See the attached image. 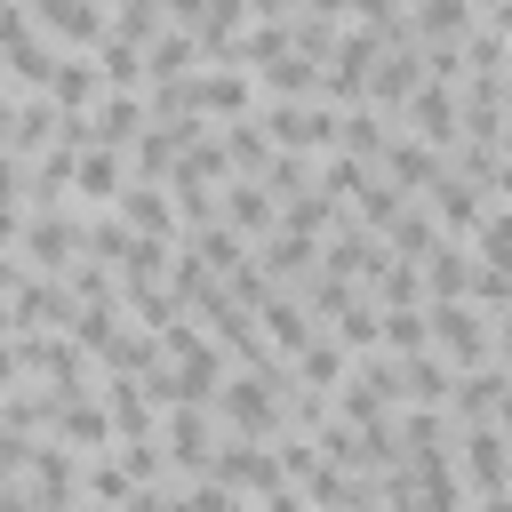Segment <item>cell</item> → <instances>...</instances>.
<instances>
[{"label":"cell","mask_w":512,"mask_h":512,"mask_svg":"<svg viewBox=\"0 0 512 512\" xmlns=\"http://www.w3.org/2000/svg\"><path fill=\"white\" fill-rule=\"evenodd\" d=\"M408 200H416V192H400V184H392V176H384V168H368V184H360V192H352V200H344V208H352V216H360V224H376V232H384V224H392V216H400V208H408Z\"/></svg>","instance_id":"1f68e13d"},{"label":"cell","mask_w":512,"mask_h":512,"mask_svg":"<svg viewBox=\"0 0 512 512\" xmlns=\"http://www.w3.org/2000/svg\"><path fill=\"white\" fill-rule=\"evenodd\" d=\"M88 504H152V488L104 448V456H88Z\"/></svg>","instance_id":"f546056e"},{"label":"cell","mask_w":512,"mask_h":512,"mask_svg":"<svg viewBox=\"0 0 512 512\" xmlns=\"http://www.w3.org/2000/svg\"><path fill=\"white\" fill-rule=\"evenodd\" d=\"M448 384H456V360L448 352H400V400H424V408H448Z\"/></svg>","instance_id":"7402d4cb"},{"label":"cell","mask_w":512,"mask_h":512,"mask_svg":"<svg viewBox=\"0 0 512 512\" xmlns=\"http://www.w3.org/2000/svg\"><path fill=\"white\" fill-rule=\"evenodd\" d=\"M256 96H320V56L288 48V56L256 64Z\"/></svg>","instance_id":"4316f807"},{"label":"cell","mask_w":512,"mask_h":512,"mask_svg":"<svg viewBox=\"0 0 512 512\" xmlns=\"http://www.w3.org/2000/svg\"><path fill=\"white\" fill-rule=\"evenodd\" d=\"M112 208H120V224H128V232H152V240H184V216H176V192H168V184H144V176H128Z\"/></svg>","instance_id":"30bf717a"},{"label":"cell","mask_w":512,"mask_h":512,"mask_svg":"<svg viewBox=\"0 0 512 512\" xmlns=\"http://www.w3.org/2000/svg\"><path fill=\"white\" fill-rule=\"evenodd\" d=\"M424 296H464V280H472V240H456V232H440L424 256Z\"/></svg>","instance_id":"cb8c5ba5"},{"label":"cell","mask_w":512,"mask_h":512,"mask_svg":"<svg viewBox=\"0 0 512 512\" xmlns=\"http://www.w3.org/2000/svg\"><path fill=\"white\" fill-rule=\"evenodd\" d=\"M376 304H424V264L416 256H384V272L368 280Z\"/></svg>","instance_id":"e575fe53"},{"label":"cell","mask_w":512,"mask_h":512,"mask_svg":"<svg viewBox=\"0 0 512 512\" xmlns=\"http://www.w3.org/2000/svg\"><path fill=\"white\" fill-rule=\"evenodd\" d=\"M208 408H216V424H224V432H248V440H272V432L288 424V416H280V392H272L248 360H232V368H224V384H216V400H208Z\"/></svg>","instance_id":"6da1fadb"},{"label":"cell","mask_w":512,"mask_h":512,"mask_svg":"<svg viewBox=\"0 0 512 512\" xmlns=\"http://www.w3.org/2000/svg\"><path fill=\"white\" fill-rule=\"evenodd\" d=\"M104 32H120V40H152L160 32V0H104Z\"/></svg>","instance_id":"74e56055"},{"label":"cell","mask_w":512,"mask_h":512,"mask_svg":"<svg viewBox=\"0 0 512 512\" xmlns=\"http://www.w3.org/2000/svg\"><path fill=\"white\" fill-rule=\"evenodd\" d=\"M312 328H320V320H312V304H304L296 288H272V296L256 304V336H264L272 352H296V344H312Z\"/></svg>","instance_id":"e0dca14e"},{"label":"cell","mask_w":512,"mask_h":512,"mask_svg":"<svg viewBox=\"0 0 512 512\" xmlns=\"http://www.w3.org/2000/svg\"><path fill=\"white\" fill-rule=\"evenodd\" d=\"M8 312H16V328H72V288L56 272H24Z\"/></svg>","instance_id":"5bb4252c"},{"label":"cell","mask_w":512,"mask_h":512,"mask_svg":"<svg viewBox=\"0 0 512 512\" xmlns=\"http://www.w3.org/2000/svg\"><path fill=\"white\" fill-rule=\"evenodd\" d=\"M312 16H328V24H352V0H304Z\"/></svg>","instance_id":"f6af8a7d"},{"label":"cell","mask_w":512,"mask_h":512,"mask_svg":"<svg viewBox=\"0 0 512 512\" xmlns=\"http://www.w3.org/2000/svg\"><path fill=\"white\" fill-rule=\"evenodd\" d=\"M224 224L256 248V240L280 224V192H272L264 176H240V168H232V176H224Z\"/></svg>","instance_id":"8fae6325"},{"label":"cell","mask_w":512,"mask_h":512,"mask_svg":"<svg viewBox=\"0 0 512 512\" xmlns=\"http://www.w3.org/2000/svg\"><path fill=\"white\" fill-rule=\"evenodd\" d=\"M24 272H32V264H24L16 248H0V296H16V280H24Z\"/></svg>","instance_id":"7bdbcfd3"},{"label":"cell","mask_w":512,"mask_h":512,"mask_svg":"<svg viewBox=\"0 0 512 512\" xmlns=\"http://www.w3.org/2000/svg\"><path fill=\"white\" fill-rule=\"evenodd\" d=\"M464 296H472L480 312H504V304H512V272H504V264H480V256H472V280H464Z\"/></svg>","instance_id":"60d3db41"},{"label":"cell","mask_w":512,"mask_h":512,"mask_svg":"<svg viewBox=\"0 0 512 512\" xmlns=\"http://www.w3.org/2000/svg\"><path fill=\"white\" fill-rule=\"evenodd\" d=\"M392 128H400V112H384V104H336V152H352V160H376L384 144H392Z\"/></svg>","instance_id":"2e32d148"},{"label":"cell","mask_w":512,"mask_h":512,"mask_svg":"<svg viewBox=\"0 0 512 512\" xmlns=\"http://www.w3.org/2000/svg\"><path fill=\"white\" fill-rule=\"evenodd\" d=\"M216 136H224V160H232L240 176H264V160H272V136H264V120H256V112H240V120H216Z\"/></svg>","instance_id":"f1b7e54d"},{"label":"cell","mask_w":512,"mask_h":512,"mask_svg":"<svg viewBox=\"0 0 512 512\" xmlns=\"http://www.w3.org/2000/svg\"><path fill=\"white\" fill-rule=\"evenodd\" d=\"M256 256H264V272H272L280 288H296V280L320 264V232H288V224H272V232L256 240Z\"/></svg>","instance_id":"ffe728a7"},{"label":"cell","mask_w":512,"mask_h":512,"mask_svg":"<svg viewBox=\"0 0 512 512\" xmlns=\"http://www.w3.org/2000/svg\"><path fill=\"white\" fill-rule=\"evenodd\" d=\"M216 280H224V288H232V296H240V304H248V312H256V304H264V296H272V288H280V280H272V272H264V256H256V248H248V256H240V264H232V272H216Z\"/></svg>","instance_id":"f35d334b"},{"label":"cell","mask_w":512,"mask_h":512,"mask_svg":"<svg viewBox=\"0 0 512 512\" xmlns=\"http://www.w3.org/2000/svg\"><path fill=\"white\" fill-rule=\"evenodd\" d=\"M416 200H424V208L440 216V232H456V240H464V232L480 224V208H488V192H480L472 176H456V168H440V176H432Z\"/></svg>","instance_id":"4fadbf2b"},{"label":"cell","mask_w":512,"mask_h":512,"mask_svg":"<svg viewBox=\"0 0 512 512\" xmlns=\"http://www.w3.org/2000/svg\"><path fill=\"white\" fill-rule=\"evenodd\" d=\"M288 368H296V384H312V392H328V400H336V384H344L352 352H344L328 328H312V344H296V352H288Z\"/></svg>","instance_id":"44dd1931"},{"label":"cell","mask_w":512,"mask_h":512,"mask_svg":"<svg viewBox=\"0 0 512 512\" xmlns=\"http://www.w3.org/2000/svg\"><path fill=\"white\" fill-rule=\"evenodd\" d=\"M24 480H32V504H88V456H80V448H64L56 432H40V440H32Z\"/></svg>","instance_id":"52a82bcc"},{"label":"cell","mask_w":512,"mask_h":512,"mask_svg":"<svg viewBox=\"0 0 512 512\" xmlns=\"http://www.w3.org/2000/svg\"><path fill=\"white\" fill-rule=\"evenodd\" d=\"M216 448H224V424H216L208 400H176V408H160V456H168L176 472H208Z\"/></svg>","instance_id":"277c9868"},{"label":"cell","mask_w":512,"mask_h":512,"mask_svg":"<svg viewBox=\"0 0 512 512\" xmlns=\"http://www.w3.org/2000/svg\"><path fill=\"white\" fill-rule=\"evenodd\" d=\"M80 232H88V216L64 200V208H24V232H16V256L32 264V272H56L64 280V264L80 256Z\"/></svg>","instance_id":"3957f363"},{"label":"cell","mask_w":512,"mask_h":512,"mask_svg":"<svg viewBox=\"0 0 512 512\" xmlns=\"http://www.w3.org/2000/svg\"><path fill=\"white\" fill-rule=\"evenodd\" d=\"M504 152H512V88H504Z\"/></svg>","instance_id":"7dc6e473"},{"label":"cell","mask_w":512,"mask_h":512,"mask_svg":"<svg viewBox=\"0 0 512 512\" xmlns=\"http://www.w3.org/2000/svg\"><path fill=\"white\" fill-rule=\"evenodd\" d=\"M120 184H128V152H112V144H80V160H72V208H112L120 200Z\"/></svg>","instance_id":"9c48e42d"},{"label":"cell","mask_w":512,"mask_h":512,"mask_svg":"<svg viewBox=\"0 0 512 512\" xmlns=\"http://www.w3.org/2000/svg\"><path fill=\"white\" fill-rule=\"evenodd\" d=\"M328 336H336L344 352H376V336H384V304H376L368 288H352V296L328 312Z\"/></svg>","instance_id":"d4e9b609"},{"label":"cell","mask_w":512,"mask_h":512,"mask_svg":"<svg viewBox=\"0 0 512 512\" xmlns=\"http://www.w3.org/2000/svg\"><path fill=\"white\" fill-rule=\"evenodd\" d=\"M24 16H32L56 48H96V40H104V0H24Z\"/></svg>","instance_id":"7c38bea8"},{"label":"cell","mask_w":512,"mask_h":512,"mask_svg":"<svg viewBox=\"0 0 512 512\" xmlns=\"http://www.w3.org/2000/svg\"><path fill=\"white\" fill-rule=\"evenodd\" d=\"M304 0H248V16H296Z\"/></svg>","instance_id":"bcb514c9"},{"label":"cell","mask_w":512,"mask_h":512,"mask_svg":"<svg viewBox=\"0 0 512 512\" xmlns=\"http://www.w3.org/2000/svg\"><path fill=\"white\" fill-rule=\"evenodd\" d=\"M400 128H408V136H424L432 152H448V144L464 136V128H456V88L424 72V80L408 88V104H400Z\"/></svg>","instance_id":"ba28073f"},{"label":"cell","mask_w":512,"mask_h":512,"mask_svg":"<svg viewBox=\"0 0 512 512\" xmlns=\"http://www.w3.org/2000/svg\"><path fill=\"white\" fill-rule=\"evenodd\" d=\"M368 168H376V160H352V152H320V192L352 200V192L368 184Z\"/></svg>","instance_id":"ab89813d"},{"label":"cell","mask_w":512,"mask_h":512,"mask_svg":"<svg viewBox=\"0 0 512 512\" xmlns=\"http://www.w3.org/2000/svg\"><path fill=\"white\" fill-rule=\"evenodd\" d=\"M432 240H440V216H432L424 200H408V208L384 224V248H392V256H424Z\"/></svg>","instance_id":"836d02e7"},{"label":"cell","mask_w":512,"mask_h":512,"mask_svg":"<svg viewBox=\"0 0 512 512\" xmlns=\"http://www.w3.org/2000/svg\"><path fill=\"white\" fill-rule=\"evenodd\" d=\"M256 120L280 152H336V104L328 96H264Z\"/></svg>","instance_id":"7a4b0ae2"},{"label":"cell","mask_w":512,"mask_h":512,"mask_svg":"<svg viewBox=\"0 0 512 512\" xmlns=\"http://www.w3.org/2000/svg\"><path fill=\"white\" fill-rule=\"evenodd\" d=\"M480 24V0H408V32L416 40H464Z\"/></svg>","instance_id":"484cf974"},{"label":"cell","mask_w":512,"mask_h":512,"mask_svg":"<svg viewBox=\"0 0 512 512\" xmlns=\"http://www.w3.org/2000/svg\"><path fill=\"white\" fill-rule=\"evenodd\" d=\"M464 240H472V256H480V264H504V272H512V200H488V208H480V224H472Z\"/></svg>","instance_id":"d6a6232c"},{"label":"cell","mask_w":512,"mask_h":512,"mask_svg":"<svg viewBox=\"0 0 512 512\" xmlns=\"http://www.w3.org/2000/svg\"><path fill=\"white\" fill-rule=\"evenodd\" d=\"M8 384H24V360H16V344L0 336V392H8Z\"/></svg>","instance_id":"ee69618b"},{"label":"cell","mask_w":512,"mask_h":512,"mask_svg":"<svg viewBox=\"0 0 512 512\" xmlns=\"http://www.w3.org/2000/svg\"><path fill=\"white\" fill-rule=\"evenodd\" d=\"M496 160H504V144H496V136H456V144H448V168H456V176H472L480 192H488Z\"/></svg>","instance_id":"8d00e7d4"},{"label":"cell","mask_w":512,"mask_h":512,"mask_svg":"<svg viewBox=\"0 0 512 512\" xmlns=\"http://www.w3.org/2000/svg\"><path fill=\"white\" fill-rule=\"evenodd\" d=\"M376 168H384V176H392L400 192H424V184H432V176L448 168V152H432L424 136H408V128H392V144L376 152Z\"/></svg>","instance_id":"ac0fdd59"},{"label":"cell","mask_w":512,"mask_h":512,"mask_svg":"<svg viewBox=\"0 0 512 512\" xmlns=\"http://www.w3.org/2000/svg\"><path fill=\"white\" fill-rule=\"evenodd\" d=\"M64 448H80V456H104L120 432H112V408L96 400V392H80V400H56V424H48Z\"/></svg>","instance_id":"9a60e30c"},{"label":"cell","mask_w":512,"mask_h":512,"mask_svg":"<svg viewBox=\"0 0 512 512\" xmlns=\"http://www.w3.org/2000/svg\"><path fill=\"white\" fill-rule=\"evenodd\" d=\"M200 16H208V0H160V24H176V32H200Z\"/></svg>","instance_id":"b9f144b4"},{"label":"cell","mask_w":512,"mask_h":512,"mask_svg":"<svg viewBox=\"0 0 512 512\" xmlns=\"http://www.w3.org/2000/svg\"><path fill=\"white\" fill-rule=\"evenodd\" d=\"M192 64H200V40H192V32L160 24V32L144 40V80H184Z\"/></svg>","instance_id":"83f0119b"},{"label":"cell","mask_w":512,"mask_h":512,"mask_svg":"<svg viewBox=\"0 0 512 512\" xmlns=\"http://www.w3.org/2000/svg\"><path fill=\"white\" fill-rule=\"evenodd\" d=\"M0 336H16V312H8V296H0Z\"/></svg>","instance_id":"c3c4849f"},{"label":"cell","mask_w":512,"mask_h":512,"mask_svg":"<svg viewBox=\"0 0 512 512\" xmlns=\"http://www.w3.org/2000/svg\"><path fill=\"white\" fill-rule=\"evenodd\" d=\"M88 56H96V80H104V88H144V48H136V40L104 32Z\"/></svg>","instance_id":"4dcf8cb0"},{"label":"cell","mask_w":512,"mask_h":512,"mask_svg":"<svg viewBox=\"0 0 512 512\" xmlns=\"http://www.w3.org/2000/svg\"><path fill=\"white\" fill-rule=\"evenodd\" d=\"M424 320H432V352H448L456 368L488 360V312L472 296H424Z\"/></svg>","instance_id":"8992f818"},{"label":"cell","mask_w":512,"mask_h":512,"mask_svg":"<svg viewBox=\"0 0 512 512\" xmlns=\"http://www.w3.org/2000/svg\"><path fill=\"white\" fill-rule=\"evenodd\" d=\"M56 120H64V104H56L48 88H24V96H16V128H8V152H16V160L48 152V144H56Z\"/></svg>","instance_id":"d6986e66"},{"label":"cell","mask_w":512,"mask_h":512,"mask_svg":"<svg viewBox=\"0 0 512 512\" xmlns=\"http://www.w3.org/2000/svg\"><path fill=\"white\" fill-rule=\"evenodd\" d=\"M256 104L264 96H256V72L248 64H192L184 72V112H200V120H240Z\"/></svg>","instance_id":"5b68a950"},{"label":"cell","mask_w":512,"mask_h":512,"mask_svg":"<svg viewBox=\"0 0 512 512\" xmlns=\"http://www.w3.org/2000/svg\"><path fill=\"white\" fill-rule=\"evenodd\" d=\"M48 96H56L64 112H88V104L104 96V80H96V56H88V48H56V72H48Z\"/></svg>","instance_id":"603a6c76"},{"label":"cell","mask_w":512,"mask_h":512,"mask_svg":"<svg viewBox=\"0 0 512 512\" xmlns=\"http://www.w3.org/2000/svg\"><path fill=\"white\" fill-rule=\"evenodd\" d=\"M384 352H424L432 344V320H424V304H384V336H376Z\"/></svg>","instance_id":"d590c367"}]
</instances>
